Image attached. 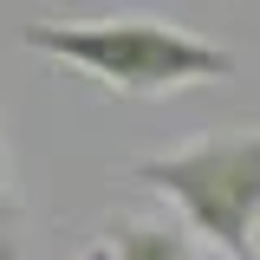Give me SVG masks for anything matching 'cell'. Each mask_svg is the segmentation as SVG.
I'll return each instance as SVG.
<instances>
[{"label": "cell", "instance_id": "7a4b0ae2", "mask_svg": "<svg viewBox=\"0 0 260 260\" xmlns=\"http://www.w3.org/2000/svg\"><path fill=\"white\" fill-rule=\"evenodd\" d=\"M130 176L143 189L169 195L208 247L247 260V221L260 208V124L195 137L169 156H143Z\"/></svg>", "mask_w": 260, "mask_h": 260}, {"label": "cell", "instance_id": "3957f363", "mask_svg": "<svg viewBox=\"0 0 260 260\" xmlns=\"http://www.w3.org/2000/svg\"><path fill=\"white\" fill-rule=\"evenodd\" d=\"M111 260H202L189 221H162V215H117L104 234Z\"/></svg>", "mask_w": 260, "mask_h": 260}, {"label": "cell", "instance_id": "277c9868", "mask_svg": "<svg viewBox=\"0 0 260 260\" xmlns=\"http://www.w3.org/2000/svg\"><path fill=\"white\" fill-rule=\"evenodd\" d=\"M0 260H20V189L7 169V143H0Z\"/></svg>", "mask_w": 260, "mask_h": 260}, {"label": "cell", "instance_id": "5b68a950", "mask_svg": "<svg viewBox=\"0 0 260 260\" xmlns=\"http://www.w3.org/2000/svg\"><path fill=\"white\" fill-rule=\"evenodd\" d=\"M247 260H260V208H254V221H247Z\"/></svg>", "mask_w": 260, "mask_h": 260}, {"label": "cell", "instance_id": "6da1fadb", "mask_svg": "<svg viewBox=\"0 0 260 260\" xmlns=\"http://www.w3.org/2000/svg\"><path fill=\"white\" fill-rule=\"evenodd\" d=\"M20 39L46 59L78 65L117 98H169L234 78V52L176 20H32Z\"/></svg>", "mask_w": 260, "mask_h": 260}, {"label": "cell", "instance_id": "8992f818", "mask_svg": "<svg viewBox=\"0 0 260 260\" xmlns=\"http://www.w3.org/2000/svg\"><path fill=\"white\" fill-rule=\"evenodd\" d=\"M85 260H111V254H104V247H91V254H85Z\"/></svg>", "mask_w": 260, "mask_h": 260}]
</instances>
